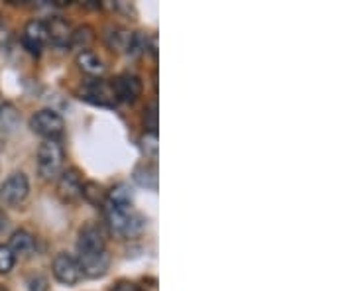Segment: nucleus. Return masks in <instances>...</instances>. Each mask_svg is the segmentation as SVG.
I'll list each match as a JSON object with an SVG mask.
<instances>
[{"label": "nucleus", "instance_id": "f257e3e1", "mask_svg": "<svg viewBox=\"0 0 354 291\" xmlns=\"http://www.w3.org/2000/svg\"><path fill=\"white\" fill-rule=\"evenodd\" d=\"M38 173L46 181H53L62 176L65 164L64 146L59 140H44L38 148Z\"/></svg>", "mask_w": 354, "mask_h": 291}, {"label": "nucleus", "instance_id": "f03ea898", "mask_svg": "<svg viewBox=\"0 0 354 291\" xmlns=\"http://www.w3.org/2000/svg\"><path fill=\"white\" fill-rule=\"evenodd\" d=\"M30 128L44 140H57L65 130L64 116L51 109H41L38 113L32 114Z\"/></svg>", "mask_w": 354, "mask_h": 291}, {"label": "nucleus", "instance_id": "7ed1b4c3", "mask_svg": "<svg viewBox=\"0 0 354 291\" xmlns=\"http://www.w3.org/2000/svg\"><path fill=\"white\" fill-rule=\"evenodd\" d=\"M30 195V179L24 171H14L0 185V203L6 207H18Z\"/></svg>", "mask_w": 354, "mask_h": 291}, {"label": "nucleus", "instance_id": "20e7f679", "mask_svg": "<svg viewBox=\"0 0 354 291\" xmlns=\"http://www.w3.org/2000/svg\"><path fill=\"white\" fill-rule=\"evenodd\" d=\"M51 272H53V278L57 279L59 283H64V285H77L83 278L77 258H73L71 254L67 252H59L53 258Z\"/></svg>", "mask_w": 354, "mask_h": 291}, {"label": "nucleus", "instance_id": "39448f33", "mask_svg": "<svg viewBox=\"0 0 354 291\" xmlns=\"http://www.w3.org/2000/svg\"><path fill=\"white\" fill-rule=\"evenodd\" d=\"M106 250V241L104 234L99 227L88 225L81 232L77 238V256H93V254H101Z\"/></svg>", "mask_w": 354, "mask_h": 291}, {"label": "nucleus", "instance_id": "423d86ee", "mask_svg": "<svg viewBox=\"0 0 354 291\" xmlns=\"http://www.w3.org/2000/svg\"><path fill=\"white\" fill-rule=\"evenodd\" d=\"M22 44L32 55H39L48 44V26L41 20H30L22 32Z\"/></svg>", "mask_w": 354, "mask_h": 291}, {"label": "nucleus", "instance_id": "0eeeda50", "mask_svg": "<svg viewBox=\"0 0 354 291\" xmlns=\"http://www.w3.org/2000/svg\"><path fill=\"white\" fill-rule=\"evenodd\" d=\"M113 91L116 101L132 104L138 101V97L142 95V81L134 73H122L120 77H116V81L113 83Z\"/></svg>", "mask_w": 354, "mask_h": 291}, {"label": "nucleus", "instance_id": "6e6552de", "mask_svg": "<svg viewBox=\"0 0 354 291\" xmlns=\"http://www.w3.org/2000/svg\"><path fill=\"white\" fill-rule=\"evenodd\" d=\"M81 189H83V179L75 167L62 171V176L57 178V195L62 197V201L75 203L81 197Z\"/></svg>", "mask_w": 354, "mask_h": 291}, {"label": "nucleus", "instance_id": "1a4fd4ad", "mask_svg": "<svg viewBox=\"0 0 354 291\" xmlns=\"http://www.w3.org/2000/svg\"><path fill=\"white\" fill-rule=\"evenodd\" d=\"M77 262L81 267V274L87 278H102L109 270L111 264V256L104 250L101 254H93V256H77Z\"/></svg>", "mask_w": 354, "mask_h": 291}, {"label": "nucleus", "instance_id": "9d476101", "mask_svg": "<svg viewBox=\"0 0 354 291\" xmlns=\"http://www.w3.org/2000/svg\"><path fill=\"white\" fill-rule=\"evenodd\" d=\"M87 97H91V101L97 102V104H102V106H111V104L116 102L113 85H109V83L102 81V79H95V81L88 83Z\"/></svg>", "mask_w": 354, "mask_h": 291}, {"label": "nucleus", "instance_id": "9b49d317", "mask_svg": "<svg viewBox=\"0 0 354 291\" xmlns=\"http://www.w3.org/2000/svg\"><path fill=\"white\" fill-rule=\"evenodd\" d=\"M48 26V41H51L55 48H65L69 46L71 38V26L65 22L64 18H53Z\"/></svg>", "mask_w": 354, "mask_h": 291}, {"label": "nucleus", "instance_id": "f8f14e48", "mask_svg": "<svg viewBox=\"0 0 354 291\" xmlns=\"http://www.w3.org/2000/svg\"><path fill=\"white\" fill-rule=\"evenodd\" d=\"M6 246L12 250L14 256H24L26 258V256H30V254L34 252L36 238L28 230H16V232H12V236H10V241H8Z\"/></svg>", "mask_w": 354, "mask_h": 291}, {"label": "nucleus", "instance_id": "ddd939ff", "mask_svg": "<svg viewBox=\"0 0 354 291\" xmlns=\"http://www.w3.org/2000/svg\"><path fill=\"white\" fill-rule=\"evenodd\" d=\"M104 41L116 53H128L130 44H132V32H128L124 28H109L104 34Z\"/></svg>", "mask_w": 354, "mask_h": 291}, {"label": "nucleus", "instance_id": "4468645a", "mask_svg": "<svg viewBox=\"0 0 354 291\" xmlns=\"http://www.w3.org/2000/svg\"><path fill=\"white\" fill-rule=\"evenodd\" d=\"M132 178H134V181L138 183L140 187L150 191H158V167L153 164L136 165Z\"/></svg>", "mask_w": 354, "mask_h": 291}, {"label": "nucleus", "instance_id": "2eb2a0df", "mask_svg": "<svg viewBox=\"0 0 354 291\" xmlns=\"http://www.w3.org/2000/svg\"><path fill=\"white\" fill-rule=\"evenodd\" d=\"M77 65H79V69L83 73L93 77L102 75L104 69H106L101 57L97 53H93V51H81V53H77Z\"/></svg>", "mask_w": 354, "mask_h": 291}, {"label": "nucleus", "instance_id": "dca6fc26", "mask_svg": "<svg viewBox=\"0 0 354 291\" xmlns=\"http://www.w3.org/2000/svg\"><path fill=\"white\" fill-rule=\"evenodd\" d=\"M93 41H95V30L91 26H79L71 32L69 48L77 53H81V51H88Z\"/></svg>", "mask_w": 354, "mask_h": 291}, {"label": "nucleus", "instance_id": "f3484780", "mask_svg": "<svg viewBox=\"0 0 354 291\" xmlns=\"http://www.w3.org/2000/svg\"><path fill=\"white\" fill-rule=\"evenodd\" d=\"M104 205H114V207H132V193L128 189V185L118 183L113 189L106 191V199Z\"/></svg>", "mask_w": 354, "mask_h": 291}, {"label": "nucleus", "instance_id": "a211bd4d", "mask_svg": "<svg viewBox=\"0 0 354 291\" xmlns=\"http://www.w3.org/2000/svg\"><path fill=\"white\" fill-rule=\"evenodd\" d=\"M81 197L95 207H102L104 199H106V191L102 189L97 181H83V189H81Z\"/></svg>", "mask_w": 354, "mask_h": 291}, {"label": "nucleus", "instance_id": "6ab92c4d", "mask_svg": "<svg viewBox=\"0 0 354 291\" xmlns=\"http://www.w3.org/2000/svg\"><path fill=\"white\" fill-rule=\"evenodd\" d=\"M20 124V113L16 111V106L10 102H4L0 109V128L4 132H14Z\"/></svg>", "mask_w": 354, "mask_h": 291}, {"label": "nucleus", "instance_id": "aec40b11", "mask_svg": "<svg viewBox=\"0 0 354 291\" xmlns=\"http://www.w3.org/2000/svg\"><path fill=\"white\" fill-rule=\"evenodd\" d=\"M140 150L146 158L150 160H158V153H160V144H158V134L156 132H146L142 138H140Z\"/></svg>", "mask_w": 354, "mask_h": 291}, {"label": "nucleus", "instance_id": "412c9836", "mask_svg": "<svg viewBox=\"0 0 354 291\" xmlns=\"http://www.w3.org/2000/svg\"><path fill=\"white\" fill-rule=\"evenodd\" d=\"M14 264H16V256L12 254V250L6 246V244H0V274L6 276L14 270Z\"/></svg>", "mask_w": 354, "mask_h": 291}, {"label": "nucleus", "instance_id": "4be33fe9", "mask_svg": "<svg viewBox=\"0 0 354 291\" xmlns=\"http://www.w3.org/2000/svg\"><path fill=\"white\" fill-rule=\"evenodd\" d=\"M144 124L148 128V132L158 134V102H150V106L144 113Z\"/></svg>", "mask_w": 354, "mask_h": 291}, {"label": "nucleus", "instance_id": "5701e85b", "mask_svg": "<svg viewBox=\"0 0 354 291\" xmlns=\"http://www.w3.org/2000/svg\"><path fill=\"white\" fill-rule=\"evenodd\" d=\"M28 288H30V291H48V281L41 276H34V278L28 279Z\"/></svg>", "mask_w": 354, "mask_h": 291}, {"label": "nucleus", "instance_id": "b1692460", "mask_svg": "<svg viewBox=\"0 0 354 291\" xmlns=\"http://www.w3.org/2000/svg\"><path fill=\"white\" fill-rule=\"evenodd\" d=\"M111 291H140V290H138V285H136V283H132V281H118Z\"/></svg>", "mask_w": 354, "mask_h": 291}, {"label": "nucleus", "instance_id": "393cba45", "mask_svg": "<svg viewBox=\"0 0 354 291\" xmlns=\"http://www.w3.org/2000/svg\"><path fill=\"white\" fill-rule=\"evenodd\" d=\"M8 228V216L4 215V211L0 209V232H4Z\"/></svg>", "mask_w": 354, "mask_h": 291}, {"label": "nucleus", "instance_id": "a878e982", "mask_svg": "<svg viewBox=\"0 0 354 291\" xmlns=\"http://www.w3.org/2000/svg\"><path fill=\"white\" fill-rule=\"evenodd\" d=\"M2 148H4V140L0 138V152H2Z\"/></svg>", "mask_w": 354, "mask_h": 291}, {"label": "nucleus", "instance_id": "bb28decb", "mask_svg": "<svg viewBox=\"0 0 354 291\" xmlns=\"http://www.w3.org/2000/svg\"><path fill=\"white\" fill-rule=\"evenodd\" d=\"M2 104H4V99H2V97H0V109H2Z\"/></svg>", "mask_w": 354, "mask_h": 291}, {"label": "nucleus", "instance_id": "cd10ccee", "mask_svg": "<svg viewBox=\"0 0 354 291\" xmlns=\"http://www.w3.org/2000/svg\"><path fill=\"white\" fill-rule=\"evenodd\" d=\"M0 24H2V14H0Z\"/></svg>", "mask_w": 354, "mask_h": 291}, {"label": "nucleus", "instance_id": "c85d7f7f", "mask_svg": "<svg viewBox=\"0 0 354 291\" xmlns=\"http://www.w3.org/2000/svg\"><path fill=\"white\" fill-rule=\"evenodd\" d=\"M0 291H6V290H4V288H0Z\"/></svg>", "mask_w": 354, "mask_h": 291}]
</instances>
